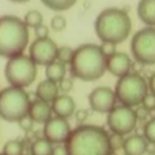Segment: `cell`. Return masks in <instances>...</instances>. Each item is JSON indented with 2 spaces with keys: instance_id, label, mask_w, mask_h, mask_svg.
Here are the masks:
<instances>
[{
  "instance_id": "1",
  "label": "cell",
  "mask_w": 155,
  "mask_h": 155,
  "mask_svg": "<svg viewBox=\"0 0 155 155\" xmlns=\"http://www.w3.org/2000/svg\"><path fill=\"white\" fill-rule=\"evenodd\" d=\"M68 155H113L108 133L97 125H80L64 141Z\"/></svg>"
},
{
  "instance_id": "2",
  "label": "cell",
  "mask_w": 155,
  "mask_h": 155,
  "mask_svg": "<svg viewBox=\"0 0 155 155\" xmlns=\"http://www.w3.org/2000/svg\"><path fill=\"white\" fill-rule=\"evenodd\" d=\"M107 70V58L102 52L100 45L82 44L74 50L70 62L73 77L81 81H96L102 78Z\"/></svg>"
},
{
  "instance_id": "3",
  "label": "cell",
  "mask_w": 155,
  "mask_h": 155,
  "mask_svg": "<svg viewBox=\"0 0 155 155\" xmlns=\"http://www.w3.org/2000/svg\"><path fill=\"white\" fill-rule=\"evenodd\" d=\"M132 30L128 12L121 8H106L95 19V32L102 43L117 44L125 41Z\"/></svg>"
},
{
  "instance_id": "4",
  "label": "cell",
  "mask_w": 155,
  "mask_h": 155,
  "mask_svg": "<svg viewBox=\"0 0 155 155\" xmlns=\"http://www.w3.org/2000/svg\"><path fill=\"white\" fill-rule=\"evenodd\" d=\"M29 43V30L24 21L15 15L0 17V56L12 58L24 54Z\"/></svg>"
},
{
  "instance_id": "5",
  "label": "cell",
  "mask_w": 155,
  "mask_h": 155,
  "mask_svg": "<svg viewBox=\"0 0 155 155\" xmlns=\"http://www.w3.org/2000/svg\"><path fill=\"white\" fill-rule=\"evenodd\" d=\"M29 95L22 88L7 87L0 91V118L7 122H19L28 115Z\"/></svg>"
},
{
  "instance_id": "6",
  "label": "cell",
  "mask_w": 155,
  "mask_h": 155,
  "mask_svg": "<svg viewBox=\"0 0 155 155\" xmlns=\"http://www.w3.org/2000/svg\"><path fill=\"white\" fill-rule=\"evenodd\" d=\"M115 97L121 104L128 107H135L143 103L144 97L148 94V84L140 74L129 73L118 78L115 84Z\"/></svg>"
},
{
  "instance_id": "7",
  "label": "cell",
  "mask_w": 155,
  "mask_h": 155,
  "mask_svg": "<svg viewBox=\"0 0 155 155\" xmlns=\"http://www.w3.org/2000/svg\"><path fill=\"white\" fill-rule=\"evenodd\" d=\"M4 76L8 81L10 87L26 88L37 77V64L25 54L12 56L7 61Z\"/></svg>"
},
{
  "instance_id": "8",
  "label": "cell",
  "mask_w": 155,
  "mask_h": 155,
  "mask_svg": "<svg viewBox=\"0 0 155 155\" xmlns=\"http://www.w3.org/2000/svg\"><path fill=\"white\" fill-rule=\"evenodd\" d=\"M130 52L139 63L146 66L155 64V28H143L133 35Z\"/></svg>"
},
{
  "instance_id": "9",
  "label": "cell",
  "mask_w": 155,
  "mask_h": 155,
  "mask_svg": "<svg viewBox=\"0 0 155 155\" xmlns=\"http://www.w3.org/2000/svg\"><path fill=\"white\" fill-rule=\"evenodd\" d=\"M137 124V113L128 106H115L107 113V126L115 135H129Z\"/></svg>"
},
{
  "instance_id": "10",
  "label": "cell",
  "mask_w": 155,
  "mask_h": 155,
  "mask_svg": "<svg viewBox=\"0 0 155 155\" xmlns=\"http://www.w3.org/2000/svg\"><path fill=\"white\" fill-rule=\"evenodd\" d=\"M56 51L58 47L52 38H36L29 48V58L36 64L47 66L56 59Z\"/></svg>"
},
{
  "instance_id": "11",
  "label": "cell",
  "mask_w": 155,
  "mask_h": 155,
  "mask_svg": "<svg viewBox=\"0 0 155 155\" xmlns=\"http://www.w3.org/2000/svg\"><path fill=\"white\" fill-rule=\"evenodd\" d=\"M70 132V124L68 122V120L61 117H51L44 124L43 135L44 139H47L51 144H62L68 140Z\"/></svg>"
},
{
  "instance_id": "12",
  "label": "cell",
  "mask_w": 155,
  "mask_h": 155,
  "mask_svg": "<svg viewBox=\"0 0 155 155\" xmlns=\"http://www.w3.org/2000/svg\"><path fill=\"white\" fill-rule=\"evenodd\" d=\"M89 107L96 113H108L115 107L117 97L111 88L97 87L88 95Z\"/></svg>"
},
{
  "instance_id": "13",
  "label": "cell",
  "mask_w": 155,
  "mask_h": 155,
  "mask_svg": "<svg viewBox=\"0 0 155 155\" xmlns=\"http://www.w3.org/2000/svg\"><path fill=\"white\" fill-rule=\"evenodd\" d=\"M130 68H132V59L125 52H115L107 58V70L113 76L118 77V78L129 74Z\"/></svg>"
},
{
  "instance_id": "14",
  "label": "cell",
  "mask_w": 155,
  "mask_h": 155,
  "mask_svg": "<svg viewBox=\"0 0 155 155\" xmlns=\"http://www.w3.org/2000/svg\"><path fill=\"white\" fill-rule=\"evenodd\" d=\"M52 114V108L51 104L43 100H35L30 102L29 111H28V117L36 124H45L51 118Z\"/></svg>"
},
{
  "instance_id": "15",
  "label": "cell",
  "mask_w": 155,
  "mask_h": 155,
  "mask_svg": "<svg viewBox=\"0 0 155 155\" xmlns=\"http://www.w3.org/2000/svg\"><path fill=\"white\" fill-rule=\"evenodd\" d=\"M52 111L56 114V117L61 118H69L74 114L76 111V103H74L73 97L69 96V95L63 94V95H58L56 99L52 102Z\"/></svg>"
},
{
  "instance_id": "16",
  "label": "cell",
  "mask_w": 155,
  "mask_h": 155,
  "mask_svg": "<svg viewBox=\"0 0 155 155\" xmlns=\"http://www.w3.org/2000/svg\"><path fill=\"white\" fill-rule=\"evenodd\" d=\"M125 155H144L148 150V141L141 135H132L124 141Z\"/></svg>"
},
{
  "instance_id": "17",
  "label": "cell",
  "mask_w": 155,
  "mask_h": 155,
  "mask_svg": "<svg viewBox=\"0 0 155 155\" xmlns=\"http://www.w3.org/2000/svg\"><path fill=\"white\" fill-rule=\"evenodd\" d=\"M59 95V87L56 82H52L50 80H44L36 88V96L38 100L47 103H52Z\"/></svg>"
},
{
  "instance_id": "18",
  "label": "cell",
  "mask_w": 155,
  "mask_h": 155,
  "mask_svg": "<svg viewBox=\"0 0 155 155\" xmlns=\"http://www.w3.org/2000/svg\"><path fill=\"white\" fill-rule=\"evenodd\" d=\"M137 15L148 28H155V0H140L137 4Z\"/></svg>"
},
{
  "instance_id": "19",
  "label": "cell",
  "mask_w": 155,
  "mask_h": 155,
  "mask_svg": "<svg viewBox=\"0 0 155 155\" xmlns=\"http://www.w3.org/2000/svg\"><path fill=\"white\" fill-rule=\"evenodd\" d=\"M45 76H47V80L59 84L66 76V66L55 59L54 62L45 66Z\"/></svg>"
},
{
  "instance_id": "20",
  "label": "cell",
  "mask_w": 155,
  "mask_h": 155,
  "mask_svg": "<svg viewBox=\"0 0 155 155\" xmlns=\"http://www.w3.org/2000/svg\"><path fill=\"white\" fill-rule=\"evenodd\" d=\"M52 144L44 137H38L30 146L32 155H51L52 154Z\"/></svg>"
},
{
  "instance_id": "21",
  "label": "cell",
  "mask_w": 155,
  "mask_h": 155,
  "mask_svg": "<svg viewBox=\"0 0 155 155\" xmlns=\"http://www.w3.org/2000/svg\"><path fill=\"white\" fill-rule=\"evenodd\" d=\"M43 4L45 7H48L50 10L54 11H66V10L71 8V7L76 4L77 0H41Z\"/></svg>"
},
{
  "instance_id": "22",
  "label": "cell",
  "mask_w": 155,
  "mask_h": 155,
  "mask_svg": "<svg viewBox=\"0 0 155 155\" xmlns=\"http://www.w3.org/2000/svg\"><path fill=\"white\" fill-rule=\"evenodd\" d=\"M24 24L26 25V28H33V29H36L37 26L43 25V15H41V12L37 11V10L28 11L24 18Z\"/></svg>"
},
{
  "instance_id": "23",
  "label": "cell",
  "mask_w": 155,
  "mask_h": 155,
  "mask_svg": "<svg viewBox=\"0 0 155 155\" xmlns=\"http://www.w3.org/2000/svg\"><path fill=\"white\" fill-rule=\"evenodd\" d=\"M3 155H24V143L21 140H8L3 147Z\"/></svg>"
},
{
  "instance_id": "24",
  "label": "cell",
  "mask_w": 155,
  "mask_h": 155,
  "mask_svg": "<svg viewBox=\"0 0 155 155\" xmlns=\"http://www.w3.org/2000/svg\"><path fill=\"white\" fill-rule=\"evenodd\" d=\"M73 52H74V50L70 47H68V45L58 47V51H56V61L63 63V64L70 63L71 58H73Z\"/></svg>"
},
{
  "instance_id": "25",
  "label": "cell",
  "mask_w": 155,
  "mask_h": 155,
  "mask_svg": "<svg viewBox=\"0 0 155 155\" xmlns=\"http://www.w3.org/2000/svg\"><path fill=\"white\" fill-rule=\"evenodd\" d=\"M144 139L148 143L155 144V118H151L144 125Z\"/></svg>"
},
{
  "instance_id": "26",
  "label": "cell",
  "mask_w": 155,
  "mask_h": 155,
  "mask_svg": "<svg viewBox=\"0 0 155 155\" xmlns=\"http://www.w3.org/2000/svg\"><path fill=\"white\" fill-rule=\"evenodd\" d=\"M66 26H68V22H66L64 17H62V15H59V14L52 17V19H51V28H52V30H55V32H62V30L66 29Z\"/></svg>"
},
{
  "instance_id": "27",
  "label": "cell",
  "mask_w": 155,
  "mask_h": 155,
  "mask_svg": "<svg viewBox=\"0 0 155 155\" xmlns=\"http://www.w3.org/2000/svg\"><path fill=\"white\" fill-rule=\"evenodd\" d=\"M108 140H110V146H111L113 151H117V150L122 148L124 147V136L121 135H115V133H111V135H108Z\"/></svg>"
},
{
  "instance_id": "28",
  "label": "cell",
  "mask_w": 155,
  "mask_h": 155,
  "mask_svg": "<svg viewBox=\"0 0 155 155\" xmlns=\"http://www.w3.org/2000/svg\"><path fill=\"white\" fill-rule=\"evenodd\" d=\"M143 107L144 110H147V111H151V110H154L155 108V96L152 94H147V96L144 97L143 100Z\"/></svg>"
},
{
  "instance_id": "29",
  "label": "cell",
  "mask_w": 155,
  "mask_h": 155,
  "mask_svg": "<svg viewBox=\"0 0 155 155\" xmlns=\"http://www.w3.org/2000/svg\"><path fill=\"white\" fill-rule=\"evenodd\" d=\"M58 87H59V91H63L64 94H68V92H70L71 89H73V80L64 77V78L58 84Z\"/></svg>"
},
{
  "instance_id": "30",
  "label": "cell",
  "mask_w": 155,
  "mask_h": 155,
  "mask_svg": "<svg viewBox=\"0 0 155 155\" xmlns=\"http://www.w3.org/2000/svg\"><path fill=\"white\" fill-rule=\"evenodd\" d=\"M100 50H102V52L106 55V58H108V56H111L113 54L117 52V51H115V45L114 44H110V43H103L102 45H100Z\"/></svg>"
},
{
  "instance_id": "31",
  "label": "cell",
  "mask_w": 155,
  "mask_h": 155,
  "mask_svg": "<svg viewBox=\"0 0 155 155\" xmlns=\"http://www.w3.org/2000/svg\"><path fill=\"white\" fill-rule=\"evenodd\" d=\"M18 124H19V128L22 129V130L29 132L30 129L33 128V124H35V122H33V121L30 120V118L26 115V117H24V118H22V120H21Z\"/></svg>"
},
{
  "instance_id": "32",
  "label": "cell",
  "mask_w": 155,
  "mask_h": 155,
  "mask_svg": "<svg viewBox=\"0 0 155 155\" xmlns=\"http://www.w3.org/2000/svg\"><path fill=\"white\" fill-rule=\"evenodd\" d=\"M36 32V36H37V38H44V37H48V28L45 26V25H40V26H37L35 29Z\"/></svg>"
},
{
  "instance_id": "33",
  "label": "cell",
  "mask_w": 155,
  "mask_h": 155,
  "mask_svg": "<svg viewBox=\"0 0 155 155\" xmlns=\"http://www.w3.org/2000/svg\"><path fill=\"white\" fill-rule=\"evenodd\" d=\"M74 115H76V120L78 121V122H84L88 118L89 113H88V110H85V108H80L77 111H74Z\"/></svg>"
},
{
  "instance_id": "34",
  "label": "cell",
  "mask_w": 155,
  "mask_h": 155,
  "mask_svg": "<svg viewBox=\"0 0 155 155\" xmlns=\"http://www.w3.org/2000/svg\"><path fill=\"white\" fill-rule=\"evenodd\" d=\"M148 89L151 91V94L155 96V71L151 74V77H150V81H148Z\"/></svg>"
},
{
  "instance_id": "35",
  "label": "cell",
  "mask_w": 155,
  "mask_h": 155,
  "mask_svg": "<svg viewBox=\"0 0 155 155\" xmlns=\"http://www.w3.org/2000/svg\"><path fill=\"white\" fill-rule=\"evenodd\" d=\"M51 155H68L66 154V150H64V147H55V148H52V154Z\"/></svg>"
},
{
  "instance_id": "36",
  "label": "cell",
  "mask_w": 155,
  "mask_h": 155,
  "mask_svg": "<svg viewBox=\"0 0 155 155\" xmlns=\"http://www.w3.org/2000/svg\"><path fill=\"white\" fill-rule=\"evenodd\" d=\"M10 2H12V3H26L29 0H10Z\"/></svg>"
},
{
  "instance_id": "37",
  "label": "cell",
  "mask_w": 155,
  "mask_h": 155,
  "mask_svg": "<svg viewBox=\"0 0 155 155\" xmlns=\"http://www.w3.org/2000/svg\"><path fill=\"white\" fill-rule=\"evenodd\" d=\"M148 155H155V151H151V152H148Z\"/></svg>"
},
{
  "instance_id": "38",
  "label": "cell",
  "mask_w": 155,
  "mask_h": 155,
  "mask_svg": "<svg viewBox=\"0 0 155 155\" xmlns=\"http://www.w3.org/2000/svg\"><path fill=\"white\" fill-rule=\"evenodd\" d=\"M24 155H32V154H24Z\"/></svg>"
},
{
  "instance_id": "39",
  "label": "cell",
  "mask_w": 155,
  "mask_h": 155,
  "mask_svg": "<svg viewBox=\"0 0 155 155\" xmlns=\"http://www.w3.org/2000/svg\"><path fill=\"white\" fill-rule=\"evenodd\" d=\"M0 155H3V154H0Z\"/></svg>"
},
{
  "instance_id": "40",
  "label": "cell",
  "mask_w": 155,
  "mask_h": 155,
  "mask_svg": "<svg viewBox=\"0 0 155 155\" xmlns=\"http://www.w3.org/2000/svg\"><path fill=\"white\" fill-rule=\"evenodd\" d=\"M124 155H125V154H124Z\"/></svg>"
}]
</instances>
